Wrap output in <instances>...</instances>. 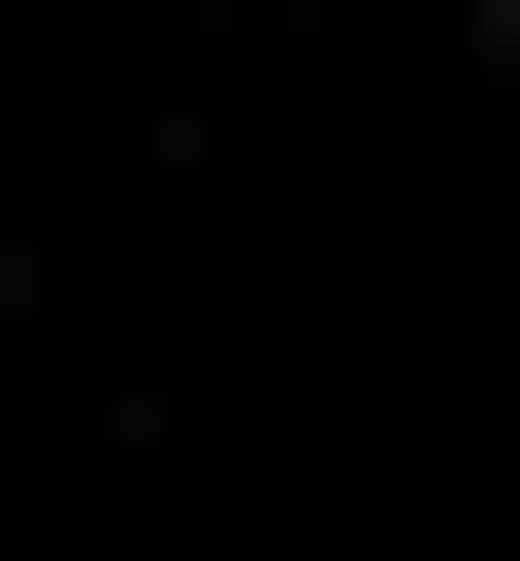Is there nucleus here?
Here are the masks:
<instances>
[{
	"mask_svg": "<svg viewBox=\"0 0 520 561\" xmlns=\"http://www.w3.org/2000/svg\"><path fill=\"white\" fill-rule=\"evenodd\" d=\"M481 41H520V0H481Z\"/></svg>",
	"mask_w": 520,
	"mask_h": 561,
	"instance_id": "obj_1",
	"label": "nucleus"
}]
</instances>
